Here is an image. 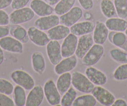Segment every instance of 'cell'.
<instances>
[{"instance_id": "cell-1", "label": "cell", "mask_w": 127, "mask_h": 106, "mask_svg": "<svg viewBox=\"0 0 127 106\" xmlns=\"http://www.w3.org/2000/svg\"><path fill=\"white\" fill-rule=\"evenodd\" d=\"M72 84L75 89L82 93H90L95 87L86 75L78 71L72 74Z\"/></svg>"}, {"instance_id": "cell-2", "label": "cell", "mask_w": 127, "mask_h": 106, "mask_svg": "<svg viewBox=\"0 0 127 106\" xmlns=\"http://www.w3.org/2000/svg\"><path fill=\"white\" fill-rule=\"evenodd\" d=\"M34 15L35 13L29 7L14 9L9 14V23L13 25H19L32 20Z\"/></svg>"}, {"instance_id": "cell-3", "label": "cell", "mask_w": 127, "mask_h": 106, "mask_svg": "<svg viewBox=\"0 0 127 106\" xmlns=\"http://www.w3.org/2000/svg\"><path fill=\"white\" fill-rule=\"evenodd\" d=\"M11 77L16 84L21 86L27 91H30L35 86V81L32 77L24 71H14L11 73Z\"/></svg>"}, {"instance_id": "cell-4", "label": "cell", "mask_w": 127, "mask_h": 106, "mask_svg": "<svg viewBox=\"0 0 127 106\" xmlns=\"http://www.w3.org/2000/svg\"><path fill=\"white\" fill-rule=\"evenodd\" d=\"M104 53V48L101 44H95L92 46L84 58L82 59V61L84 65L86 66H92L97 64Z\"/></svg>"}, {"instance_id": "cell-5", "label": "cell", "mask_w": 127, "mask_h": 106, "mask_svg": "<svg viewBox=\"0 0 127 106\" xmlns=\"http://www.w3.org/2000/svg\"><path fill=\"white\" fill-rule=\"evenodd\" d=\"M43 89L46 100L51 106H57L61 103V94L53 80L49 79L46 81Z\"/></svg>"}, {"instance_id": "cell-6", "label": "cell", "mask_w": 127, "mask_h": 106, "mask_svg": "<svg viewBox=\"0 0 127 106\" xmlns=\"http://www.w3.org/2000/svg\"><path fill=\"white\" fill-rule=\"evenodd\" d=\"M92 94L101 105L105 106H112L115 101V97L112 93L101 86L94 87Z\"/></svg>"}, {"instance_id": "cell-7", "label": "cell", "mask_w": 127, "mask_h": 106, "mask_svg": "<svg viewBox=\"0 0 127 106\" xmlns=\"http://www.w3.org/2000/svg\"><path fill=\"white\" fill-rule=\"evenodd\" d=\"M82 16V9L79 6H74L66 13L61 16L60 23L69 28L71 27L80 20Z\"/></svg>"}, {"instance_id": "cell-8", "label": "cell", "mask_w": 127, "mask_h": 106, "mask_svg": "<svg viewBox=\"0 0 127 106\" xmlns=\"http://www.w3.org/2000/svg\"><path fill=\"white\" fill-rule=\"evenodd\" d=\"M77 36L70 33L64 39L61 46V53L62 57L65 58L74 55L77 47Z\"/></svg>"}, {"instance_id": "cell-9", "label": "cell", "mask_w": 127, "mask_h": 106, "mask_svg": "<svg viewBox=\"0 0 127 106\" xmlns=\"http://www.w3.org/2000/svg\"><path fill=\"white\" fill-rule=\"evenodd\" d=\"M28 35L29 39L32 42L41 47L46 46L51 41L47 34L35 26H31L28 29Z\"/></svg>"}, {"instance_id": "cell-10", "label": "cell", "mask_w": 127, "mask_h": 106, "mask_svg": "<svg viewBox=\"0 0 127 106\" xmlns=\"http://www.w3.org/2000/svg\"><path fill=\"white\" fill-rule=\"evenodd\" d=\"M0 46L4 51L13 53L21 54L23 51V42L11 36L0 39Z\"/></svg>"}, {"instance_id": "cell-11", "label": "cell", "mask_w": 127, "mask_h": 106, "mask_svg": "<svg viewBox=\"0 0 127 106\" xmlns=\"http://www.w3.org/2000/svg\"><path fill=\"white\" fill-rule=\"evenodd\" d=\"M46 52L47 57L52 65L58 64L62 60L61 46L56 40H51L46 45Z\"/></svg>"}, {"instance_id": "cell-12", "label": "cell", "mask_w": 127, "mask_h": 106, "mask_svg": "<svg viewBox=\"0 0 127 106\" xmlns=\"http://www.w3.org/2000/svg\"><path fill=\"white\" fill-rule=\"evenodd\" d=\"M93 45L94 39L90 34L80 36L78 39L77 47L75 52L77 58L79 59H82Z\"/></svg>"}, {"instance_id": "cell-13", "label": "cell", "mask_w": 127, "mask_h": 106, "mask_svg": "<svg viewBox=\"0 0 127 106\" xmlns=\"http://www.w3.org/2000/svg\"><path fill=\"white\" fill-rule=\"evenodd\" d=\"M60 23L59 18L57 15L51 14L46 16L40 17L34 22L35 27L42 31H48L52 28Z\"/></svg>"}, {"instance_id": "cell-14", "label": "cell", "mask_w": 127, "mask_h": 106, "mask_svg": "<svg viewBox=\"0 0 127 106\" xmlns=\"http://www.w3.org/2000/svg\"><path fill=\"white\" fill-rule=\"evenodd\" d=\"M85 75L88 79L94 84L97 86H103L107 82V77L105 73L97 68L92 66H88L85 69Z\"/></svg>"}, {"instance_id": "cell-15", "label": "cell", "mask_w": 127, "mask_h": 106, "mask_svg": "<svg viewBox=\"0 0 127 106\" xmlns=\"http://www.w3.org/2000/svg\"><path fill=\"white\" fill-rule=\"evenodd\" d=\"M44 89L41 86H36L30 90L26 102V106H39L44 100Z\"/></svg>"}, {"instance_id": "cell-16", "label": "cell", "mask_w": 127, "mask_h": 106, "mask_svg": "<svg viewBox=\"0 0 127 106\" xmlns=\"http://www.w3.org/2000/svg\"><path fill=\"white\" fill-rule=\"evenodd\" d=\"M30 8L39 17L51 15L54 11L52 6L42 0H32L30 3Z\"/></svg>"}, {"instance_id": "cell-17", "label": "cell", "mask_w": 127, "mask_h": 106, "mask_svg": "<svg viewBox=\"0 0 127 106\" xmlns=\"http://www.w3.org/2000/svg\"><path fill=\"white\" fill-rule=\"evenodd\" d=\"M77 64V58L76 56L65 58L62 59L57 64H56L54 68V71L57 75H61L65 72H68L72 71L76 67Z\"/></svg>"}, {"instance_id": "cell-18", "label": "cell", "mask_w": 127, "mask_h": 106, "mask_svg": "<svg viewBox=\"0 0 127 106\" xmlns=\"http://www.w3.org/2000/svg\"><path fill=\"white\" fill-rule=\"evenodd\" d=\"M95 24L90 21L76 23L70 27V33L77 36H81L82 35L90 34L93 32L95 28Z\"/></svg>"}, {"instance_id": "cell-19", "label": "cell", "mask_w": 127, "mask_h": 106, "mask_svg": "<svg viewBox=\"0 0 127 106\" xmlns=\"http://www.w3.org/2000/svg\"><path fill=\"white\" fill-rule=\"evenodd\" d=\"M108 29L105 24L102 22L97 21L94 30V42L95 44L103 45L108 38Z\"/></svg>"}, {"instance_id": "cell-20", "label": "cell", "mask_w": 127, "mask_h": 106, "mask_svg": "<svg viewBox=\"0 0 127 106\" xmlns=\"http://www.w3.org/2000/svg\"><path fill=\"white\" fill-rule=\"evenodd\" d=\"M70 33V28L63 24H58L47 31V35L50 39L56 41L64 39Z\"/></svg>"}, {"instance_id": "cell-21", "label": "cell", "mask_w": 127, "mask_h": 106, "mask_svg": "<svg viewBox=\"0 0 127 106\" xmlns=\"http://www.w3.org/2000/svg\"><path fill=\"white\" fill-rule=\"evenodd\" d=\"M108 30L115 32H125L127 28V21L120 18H108L105 22Z\"/></svg>"}, {"instance_id": "cell-22", "label": "cell", "mask_w": 127, "mask_h": 106, "mask_svg": "<svg viewBox=\"0 0 127 106\" xmlns=\"http://www.w3.org/2000/svg\"><path fill=\"white\" fill-rule=\"evenodd\" d=\"M71 84L72 74L69 72L61 74L56 82V86L60 94H64L70 88Z\"/></svg>"}, {"instance_id": "cell-23", "label": "cell", "mask_w": 127, "mask_h": 106, "mask_svg": "<svg viewBox=\"0 0 127 106\" xmlns=\"http://www.w3.org/2000/svg\"><path fill=\"white\" fill-rule=\"evenodd\" d=\"M32 66L33 70L38 74H42L46 69V61L44 56L40 52H35L31 56Z\"/></svg>"}, {"instance_id": "cell-24", "label": "cell", "mask_w": 127, "mask_h": 106, "mask_svg": "<svg viewBox=\"0 0 127 106\" xmlns=\"http://www.w3.org/2000/svg\"><path fill=\"white\" fill-rule=\"evenodd\" d=\"M100 9L102 14L107 18H114L117 15L114 3L111 0H102Z\"/></svg>"}, {"instance_id": "cell-25", "label": "cell", "mask_w": 127, "mask_h": 106, "mask_svg": "<svg viewBox=\"0 0 127 106\" xmlns=\"http://www.w3.org/2000/svg\"><path fill=\"white\" fill-rule=\"evenodd\" d=\"M75 1L76 0H61L54 8L55 13L59 16L65 14L74 7Z\"/></svg>"}, {"instance_id": "cell-26", "label": "cell", "mask_w": 127, "mask_h": 106, "mask_svg": "<svg viewBox=\"0 0 127 106\" xmlns=\"http://www.w3.org/2000/svg\"><path fill=\"white\" fill-rule=\"evenodd\" d=\"M13 98L15 106H24L26 102V94L25 89L21 86L16 85L14 87L13 91Z\"/></svg>"}, {"instance_id": "cell-27", "label": "cell", "mask_w": 127, "mask_h": 106, "mask_svg": "<svg viewBox=\"0 0 127 106\" xmlns=\"http://www.w3.org/2000/svg\"><path fill=\"white\" fill-rule=\"evenodd\" d=\"M10 33L14 38L17 39L23 43L28 42L29 39L28 31L25 28L19 25H14L10 29Z\"/></svg>"}, {"instance_id": "cell-28", "label": "cell", "mask_w": 127, "mask_h": 106, "mask_svg": "<svg viewBox=\"0 0 127 106\" xmlns=\"http://www.w3.org/2000/svg\"><path fill=\"white\" fill-rule=\"evenodd\" d=\"M97 104V100L92 94H85L76 97L72 106H94Z\"/></svg>"}, {"instance_id": "cell-29", "label": "cell", "mask_w": 127, "mask_h": 106, "mask_svg": "<svg viewBox=\"0 0 127 106\" xmlns=\"http://www.w3.org/2000/svg\"><path fill=\"white\" fill-rule=\"evenodd\" d=\"M77 97V92L74 87H70L61 98V105L62 106H71Z\"/></svg>"}, {"instance_id": "cell-30", "label": "cell", "mask_w": 127, "mask_h": 106, "mask_svg": "<svg viewBox=\"0 0 127 106\" xmlns=\"http://www.w3.org/2000/svg\"><path fill=\"white\" fill-rule=\"evenodd\" d=\"M111 58L119 63H127V51L122 49H113L110 51Z\"/></svg>"}, {"instance_id": "cell-31", "label": "cell", "mask_w": 127, "mask_h": 106, "mask_svg": "<svg viewBox=\"0 0 127 106\" xmlns=\"http://www.w3.org/2000/svg\"><path fill=\"white\" fill-rule=\"evenodd\" d=\"M117 16L119 18L125 19L127 18V0H114Z\"/></svg>"}, {"instance_id": "cell-32", "label": "cell", "mask_w": 127, "mask_h": 106, "mask_svg": "<svg viewBox=\"0 0 127 106\" xmlns=\"http://www.w3.org/2000/svg\"><path fill=\"white\" fill-rule=\"evenodd\" d=\"M113 78L117 81H124L127 79V63L117 67L113 72Z\"/></svg>"}, {"instance_id": "cell-33", "label": "cell", "mask_w": 127, "mask_h": 106, "mask_svg": "<svg viewBox=\"0 0 127 106\" xmlns=\"http://www.w3.org/2000/svg\"><path fill=\"white\" fill-rule=\"evenodd\" d=\"M14 91V86L10 81L6 79H0V93L6 95H11Z\"/></svg>"}, {"instance_id": "cell-34", "label": "cell", "mask_w": 127, "mask_h": 106, "mask_svg": "<svg viewBox=\"0 0 127 106\" xmlns=\"http://www.w3.org/2000/svg\"><path fill=\"white\" fill-rule=\"evenodd\" d=\"M127 36L123 32H115L112 39V44L115 46L120 47L127 40Z\"/></svg>"}, {"instance_id": "cell-35", "label": "cell", "mask_w": 127, "mask_h": 106, "mask_svg": "<svg viewBox=\"0 0 127 106\" xmlns=\"http://www.w3.org/2000/svg\"><path fill=\"white\" fill-rule=\"evenodd\" d=\"M15 106L14 101L8 95L0 93V106Z\"/></svg>"}, {"instance_id": "cell-36", "label": "cell", "mask_w": 127, "mask_h": 106, "mask_svg": "<svg viewBox=\"0 0 127 106\" xmlns=\"http://www.w3.org/2000/svg\"><path fill=\"white\" fill-rule=\"evenodd\" d=\"M30 0H13L11 6L12 9H18L26 7Z\"/></svg>"}, {"instance_id": "cell-37", "label": "cell", "mask_w": 127, "mask_h": 106, "mask_svg": "<svg viewBox=\"0 0 127 106\" xmlns=\"http://www.w3.org/2000/svg\"><path fill=\"white\" fill-rule=\"evenodd\" d=\"M9 23V16L3 9H0V26H7Z\"/></svg>"}, {"instance_id": "cell-38", "label": "cell", "mask_w": 127, "mask_h": 106, "mask_svg": "<svg viewBox=\"0 0 127 106\" xmlns=\"http://www.w3.org/2000/svg\"><path fill=\"white\" fill-rule=\"evenodd\" d=\"M78 1L82 8L85 10H90L94 6L93 0H78Z\"/></svg>"}, {"instance_id": "cell-39", "label": "cell", "mask_w": 127, "mask_h": 106, "mask_svg": "<svg viewBox=\"0 0 127 106\" xmlns=\"http://www.w3.org/2000/svg\"><path fill=\"white\" fill-rule=\"evenodd\" d=\"M10 33V29L6 26H0V39L8 36Z\"/></svg>"}, {"instance_id": "cell-40", "label": "cell", "mask_w": 127, "mask_h": 106, "mask_svg": "<svg viewBox=\"0 0 127 106\" xmlns=\"http://www.w3.org/2000/svg\"><path fill=\"white\" fill-rule=\"evenodd\" d=\"M13 0H0V9L8 8L11 4Z\"/></svg>"}, {"instance_id": "cell-41", "label": "cell", "mask_w": 127, "mask_h": 106, "mask_svg": "<svg viewBox=\"0 0 127 106\" xmlns=\"http://www.w3.org/2000/svg\"><path fill=\"white\" fill-rule=\"evenodd\" d=\"M112 106H127V102L122 99H118L114 101Z\"/></svg>"}, {"instance_id": "cell-42", "label": "cell", "mask_w": 127, "mask_h": 106, "mask_svg": "<svg viewBox=\"0 0 127 106\" xmlns=\"http://www.w3.org/2000/svg\"><path fill=\"white\" fill-rule=\"evenodd\" d=\"M4 60V54L3 52V49L0 46V66L3 63Z\"/></svg>"}, {"instance_id": "cell-43", "label": "cell", "mask_w": 127, "mask_h": 106, "mask_svg": "<svg viewBox=\"0 0 127 106\" xmlns=\"http://www.w3.org/2000/svg\"><path fill=\"white\" fill-rule=\"evenodd\" d=\"M46 1L49 4H50L51 6H54L57 4L61 0H46Z\"/></svg>"}, {"instance_id": "cell-44", "label": "cell", "mask_w": 127, "mask_h": 106, "mask_svg": "<svg viewBox=\"0 0 127 106\" xmlns=\"http://www.w3.org/2000/svg\"><path fill=\"white\" fill-rule=\"evenodd\" d=\"M115 33V31H111V32L108 33V40H109V41L111 42V43H112V39H113V35H114Z\"/></svg>"}, {"instance_id": "cell-45", "label": "cell", "mask_w": 127, "mask_h": 106, "mask_svg": "<svg viewBox=\"0 0 127 106\" xmlns=\"http://www.w3.org/2000/svg\"><path fill=\"white\" fill-rule=\"evenodd\" d=\"M120 48L122 49H123V50H124V51H127V40H126L125 42V43L123 44V45H122V46H121Z\"/></svg>"}, {"instance_id": "cell-46", "label": "cell", "mask_w": 127, "mask_h": 106, "mask_svg": "<svg viewBox=\"0 0 127 106\" xmlns=\"http://www.w3.org/2000/svg\"><path fill=\"white\" fill-rule=\"evenodd\" d=\"M89 15H90V13H86L85 14H84V17L86 19H90V18H89Z\"/></svg>"}, {"instance_id": "cell-47", "label": "cell", "mask_w": 127, "mask_h": 106, "mask_svg": "<svg viewBox=\"0 0 127 106\" xmlns=\"http://www.w3.org/2000/svg\"><path fill=\"white\" fill-rule=\"evenodd\" d=\"M125 35H127V28L126 29V30H125Z\"/></svg>"}]
</instances>
